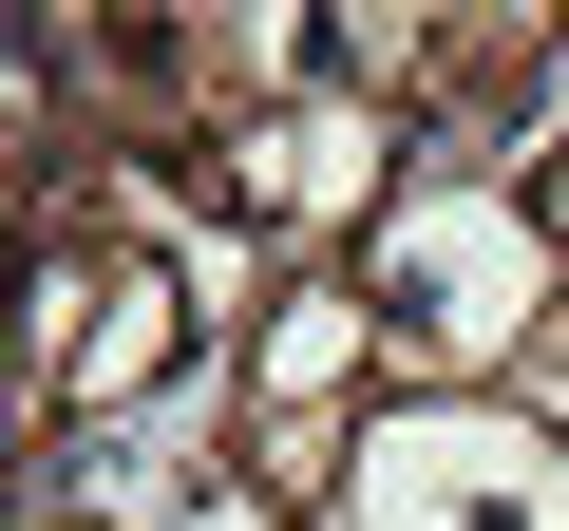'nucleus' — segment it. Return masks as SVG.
I'll use <instances>...</instances> for the list:
<instances>
[{
	"label": "nucleus",
	"instance_id": "nucleus-3",
	"mask_svg": "<svg viewBox=\"0 0 569 531\" xmlns=\"http://www.w3.org/2000/svg\"><path fill=\"white\" fill-rule=\"evenodd\" d=\"M531 474H550V437H531L512 399H380L323 531H512Z\"/></svg>",
	"mask_w": 569,
	"mask_h": 531
},
{
	"label": "nucleus",
	"instance_id": "nucleus-4",
	"mask_svg": "<svg viewBox=\"0 0 569 531\" xmlns=\"http://www.w3.org/2000/svg\"><path fill=\"white\" fill-rule=\"evenodd\" d=\"M228 361H247V418H380V399H399L361 266H284V304H266Z\"/></svg>",
	"mask_w": 569,
	"mask_h": 531
},
{
	"label": "nucleus",
	"instance_id": "nucleus-2",
	"mask_svg": "<svg viewBox=\"0 0 569 531\" xmlns=\"http://www.w3.org/2000/svg\"><path fill=\"white\" fill-rule=\"evenodd\" d=\"M228 437H247V361H190L171 399L58 437V455L20 474V512H58V531H190V493L228 474Z\"/></svg>",
	"mask_w": 569,
	"mask_h": 531
},
{
	"label": "nucleus",
	"instance_id": "nucleus-1",
	"mask_svg": "<svg viewBox=\"0 0 569 531\" xmlns=\"http://www.w3.org/2000/svg\"><path fill=\"white\" fill-rule=\"evenodd\" d=\"M361 304H380L399 399H512V361L569 323V247H550V209L512 171L418 152V190L361 228Z\"/></svg>",
	"mask_w": 569,
	"mask_h": 531
},
{
	"label": "nucleus",
	"instance_id": "nucleus-7",
	"mask_svg": "<svg viewBox=\"0 0 569 531\" xmlns=\"http://www.w3.org/2000/svg\"><path fill=\"white\" fill-rule=\"evenodd\" d=\"M190 531H305V512H284V493H247V474H209V493H190Z\"/></svg>",
	"mask_w": 569,
	"mask_h": 531
},
{
	"label": "nucleus",
	"instance_id": "nucleus-8",
	"mask_svg": "<svg viewBox=\"0 0 569 531\" xmlns=\"http://www.w3.org/2000/svg\"><path fill=\"white\" fill-rule=\"evenodd\" d=\"M20 531H58V512H20Z\"/></svg>",
	"mask_w": 569,
	"mask_h": 531
},
{
	"label": "nucleus",
	"instance_id": "nucleus-6",
	"mask_svg": "<svg viewBox=\"0 0 569 531\" xmlns=\"http://www.w3.org/2000/svg\"><path fill=\"white\" fill-rule=\"evenodd\" d=\"M512 418H531V437H550V455H569V323H550V342H531V361H512Z\"/></svg>",
	"mask_w": 569,
	"mask_h": 531
},
{
	"label": "nucleus",
	"instance_id": "nucleus-5",
	"mask_svg": "<svg viewBox=\"0 0 569 531\" xmlns=\"http://www.w3.org/2000/svg\"><path fill=\"white\" fill-rule=\"evenodd\" d=\"M323 77L380 96L399 133H437L456 114V0H323Z\"/></svg>",
	"mask_w": 569,
	"mask_h": 531
}]
</instances>
